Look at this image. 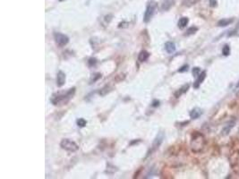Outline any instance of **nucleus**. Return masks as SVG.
Returning a JSON list of instances; mask_svg holds the SVG:
<instances>
[{"mask_svg": "<svg viewBox=\"0 0 239 179\" xmlns=\"http://www.w3.org/2000/svg\"><path fill=\"white\" fill-rule=\"evenodd\" d=\"M74 93H75V88H72L65 92H58V93L53 94L50 101L55 106L66 105L70 101V99L74 97Z\"/></svg>", "mask_w": 239, "mask_h": 179, "instance_id": "obj_1", "label": "nucleus"}, {"mask_svg": "<svg viewBox=\"0 0 239 179\" xmlns=\"http://www.w3.org/2000/svg\"><path fill=\"white\" fill-rule=\"evenodd\" d=\"M204 145H205V140L204 137L201 132H193L192 134V140H191V148L193 152L197 153L202 151Z\"/></svg>", "mask_w": 239, "mask_h": 179, "instance_id": "obj_2", "label": "nucleus"}, {"mask_svg": "<svg viewBox=\"0 0 239 179\" xmlns=\"http://www.w3.org/2000/svg\"><path fill=\"white\" fill-rule=\"evenodd\" d=\"M60 146H61L62 149L69 151V152H74V151H77L78 150H79L78 144H76L75 142L69 140V139H64V140H62L61 143H60Z\"/></svg>", "mask_w": 239, "mask_h": 179, "instance_id": "obj_3", "label": "nucleus"}, {"mask_svg": "<svg viewBox=\"0 0 239 179\" xmlns=\"http://www.w3.org/2000/svg\"><path fill=\"white\" fill-rule=\"evenodd\" d=\"M54 39L56 43L59 47H64V46H65L69 42V38L66 35H65V34L59 33V32H55Z\"/></svg>", "mask_w": 239, "mask_h": 179, "instance_id": "obj_4", "label": "nucleus"}, {"mask_svg": "<svg viewBox=\"0 0 239 179\" xmlns=\"http://www.w3.org/2000/svg\"><path fill=\"white\" fill-rule=\"evenodd\" d=\"M154 11H155V5L154 3H150V4L148 5L146 8V11H145L144 13V17H143V21L145 22H149L150 21V19L152 18L153 16Z\"/></svg>", "mask_w": 239, "mask_h": 179, "instance_id": "obj_5", "label": "nucleus"}, {"mask_svg": "<svg viewBox=\"0 0 239 179\" xmlns=\"http://www.w3.org/2000/svg\"><path fill=\"white\" fill-rule=\"evenodd\" d=\"M163 139H164V134H163V132H159V133L157 135V137H156L155 141L153 142V144H152L151 150H150V153L153 152L154 151H156V150H157L158 148H159V146H160V144H161L162 142H163Z\"/></svg>", "mask_w": 239, "mask_h": 179, "instance_id": "obj_6", "label": "nucleus"}, {"mask_svg": "<svg viewBox=\"0 0 239 179\" xmlns=\"http://www.w3.org/2000/svg\"><path fill=\"white\" fill-rule=\"evenodd\" d=\"M65 82V73L62 71H59L57 75V85L58 87H62Z\"/></svg>", "mask_w": 239, "mask_h": 179, "instance_id": "obj_7", "label": "nucleus"}, {"mask_svg": "<svg viewBox=\"0 0 239 179\" xmlns=\"http://www.w3.org/2000/svg\"><path fill=\"white\" fill-rule=\"evenodd\" d=\"M205 77H206V72H205V71L201 72L200 74H199L198 76H197V80L195 81L194 84H193V87H194L195 89H198L199 86H200V84L202 83V82L204 81Z\"/></svg>", "mask_w": 239, "mask_h": 179, "instance_id": "obj_8", "label": "nucleus"}, {"mask_svg": "<svg viewBox=\"0 0 239 179\" xmlns=\"http://www.w3.org/2000/svg\"><path fill=\"white\" fill-rule=\"evenodd\" d=\"M234 125H235V122L234 121H230L228 122V124H227L226 125L224 126V128L222 129V132H221V134H222L223 136H226V135H228V133H229L230 130H231L232 128L234 127Z\"/></svg>", "mask_w": 239, "mask_h": 179, "instance_id": "obj_9", "label": "nucleus"}, {"mask_svg": "<svg viewBox=\"0 0 239 179\" xmlns=\"http://www.w3.org/2000/svg\"><path fill=\"white\" fill-rule=\"evenodd\" d=\"M165 49L168 54H172L176 51V45H175V43L168 41L165 44Z\"/></svg>", "mask_w": 239, "mask_h": 179, "instance_id": "obj_10", "label": "nucleus"}, {"mask_svg": "<svg viewBox=\"0 0 239 179\" xmlns=\"http://www.w3.org/2000/svg\"><path fill=\"white\" fill-rule=\"evenodd\" d=\"M202 114V110H201L200 108H193V109L190 112V116H191L192 119H197L198 117H200Z\"/></svg>", "mask_w": 239, "mask_h": 179, "instance_id": "obj_11", "label": "nucleus"}, {"mask_svg": "<svg viewBox=\"0 0 239 179\" xmlns=\"http://www.w3.org/2000/svg\"><path fill=\"white\" fill-rule=\"evenodd\" d=\"M149 57H150V53L147 52L146 50H142L138 56V60L140 62H145L148 60Z\"/></svg>", "mask_w": 239, "mask_h": 179, "instance_id": "obj_12", "label": "nucleus"}, {"mask_svg": "<svg viewBox=\"0 0 239 179\" xmlns=\"http://www.w3.org/2000/svg\"><path fill=\"white\" fill-rule=\"evenodd\" d=\"M233 19H221V20L219 21V22H218V25H219V27H225V26H228V25H229L231 22H233Z\"/></svg>", "mask_w": 239, "mask_h": 179, "instance_id": "obj_13", "label": "nucleus"}, {"mask_svg": "<svg viewBox=\"0 0 239 179\" xmlns=\"http://www.w3.org/2000/svg\"><path fill=\"white\" fill-rule=\"evenodd\" d=\"M188 22H189V19H188L187 17H182V18L178 21V23H177L178 27H179L180 29L185 28V27L188 24Z\"/></svg>", "mask_w": 239, "mask_h": 179, "instance_id": "obj_14", "label": "nucleus"}, {"mask_svg": "<svg viewBox=\"0 0 239 179\" xmlns=\"http://www.w3.org/2000/svg\"><path fill=\"white\" fill-rule=\"evenodd\" d=\"M188 89H189V84H185V85H184L183 87H182L181 89H180L177 92H176V94H175V95H176V98H178L180 95H181L182 93H185V92H187V90H188Z\"/></svg>", "mask_w": 239, "mask_h": 179, "instance_id": "obj_15", "label": "nucleus"}, {"mask_svg": "<svg viewBox=\"0 0 239 179\" xmlns=\"http://www.w3.org/2000/svg\"><path fill=\"white\" fill-rule=\"evenodd\" d=\"M174 5V1H171V0H169V1H167V2H165L163 4V6H162V9L163 10H168L169 8L171 7V6Z\"/></svg>", "mask_w": 239, "mask_h": 179, "instance_id": "obj_16", "label": "nucleus"}, {"mask_svg": "<svg viewBox=\"0 0 239 179\" xmlns=\"http://www.w3.org/2000/svg\"><path fill=\"white\" fill-rule=\"evenodd\" d=\"M198 31V28L195 26H193V27H190L189 29H188L187 31H186V33H185V35L186 36H189V35H192V34H194L195 32Z\"/></svg>", "mask_w": 239, "mask_h": 179, "instance_id": "obj_17", "label": "nucleus"}, {"mask_svg": "<svg viewBox=\"0 0 239 179\" xmlns=\"http://www.w3.org/2000/svg\"><path fill=\"white\" fill-rule=\"evenodd\" d=\"M199 0H183V4L184 6H193V5H194L196 2H198Z\"/></svg>", "mask_w": 239, "mask_h": 179, "instance_id": "obj_18", "label": "nucleus"}, {"mask_svg": "<svg viewBox=\"0 0 239 179\" xmlns=\"http://www.w3.org/2000/svg\"><path fill=\"white\" fill-rule=\"evenodd\" d=\"M222 54L226 56L230 54V48L228 45H225L224 46V48H223V49H222Z\"/></svg>", "mask_w": 239, "mask_h": 179, "instance_id": "obj_19", "label": "nucleus"}, {"mask_svg": "<svg viewBox=\"0 0 239 179\" xmlns=\"http://www.w3.org/2000/svg\"><path fill=\"white\" fill-rule=\"evenodd\" d=\"M86 124H87V121L85 119H83V118H79L77 120V125L80 127H84L86 125Z\"/></svg>", "mask_w": 239, "mask_h": 179, "instance_id": "obj_20", "label": "nucleus"}, {"mask_svg": "<svg viewBox=\"0 0 239 179\" xmlns=\"http://www.w3.org/2000/svg\"><path fill=\"white\" fill-rule=\"evenodd\" d=\"M201 73V69L199 68V67H194L193 69V75L195 77H197L199 74Z\"/></svg>", "mask_w": 239, "mask_h": 179, "instance_id": "obj_21", "label": "nucleus"}, {"mask_svg": "<svg viewBox=\"0 0 239 179\" xmlns=\"http://www.w3.org/2000/svg\"><path fill=\"white\" fill-rule=\"evenodd\" d=\"M88 63H89V65H90V66H92V65H96L97 60L95 59V58H90L89 61H88Z\"/></svg>", "mask_w": 239, "mask_h": 179, "instance_id": "obj_22", "label": "nucleus"}, {"mask_svg": "<svg viewBox=\"0 0 239 179\" xmlns=\"http://www.w3.org/2000/svg\"><path fill=\"white\" fill-rule=\"evenodd\" d=\"M188 70V65H184V66H182L180 69H178V72L179 73H183V72H186Z\"/></svg>", "mask_w": 239, "mask_h": 179, "instance_id": "obj_23", "label": "nucleus"}, {"mask_svg": "<svg viewBox=\"0 0 239 179\" xmlns=\"http://www.w3.org/2000/svg\"><path fill=\"white\" fill-rule=\"evenodd\" d=\"M209 6L211 7H215L217 6V0H209Z\"/></svg>", "mask_w": 239, "mask_h": 179, "instance_id": "obj_24", "label": "nucleus"}, {"mask_svg": "<svg viewBox=\"0 0 239 179\" xmlns=\"http://www.w3.org/2000/svg\"><path fill=\"white\" fill-rule=\"evenodd\" d=\"M152 106L153 107H159V100H154L152 102Z\"/></svg>", "mask_w": 239, "mask_h": 179, "instance_id": "obj_25", "label": "nucleus"}, {"mask_svg": "<svg viewBox=\"0 0 239 179\" xmlns=\"http://www.w3.org/2000/svg\"><path fill=\"white\" fill-rule=\"evenodd\" d=\"M236 87H239V82H238V83L236 84Z\"/></svg>", "mask_w": 239, "mask_h": 179, "instance_id": "obj_26", "label": "nucleus"}, {"mask_svg": "<svg viewBox=\"0 0 239 179\" xmlns=\"http://www.w3.org/2000/svg\"><path fill=\"white\" fill-rule=\"evenodd\" d=\"M237 29H239V24H238V25H237Z\"/></svg>", "mask_w": 239, "mask_h": 179, "instance_id": "obj_27", "label": "nucleus"}, {"mask_svg": "<svg viewBox=\"0 0 239 179\" xmlns=\"http://www.w3.org/2000/svg\"><path fill=\"white\" fill-rule=\"evenodd\" d=\"M59 1H64V0H59Z\"/></svg>", "mask_w": 239, "mask_h": 179, "instance_id": "obj_28", "label": "nucleus"}]
</instances>
